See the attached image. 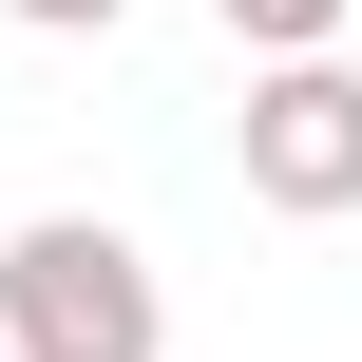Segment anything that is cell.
Wrapping results in <instances>:
<instances>
[{"instance_id": "cell-3", "label": "cell", "mask_w": 362, "mask_h": 362, "mask_svg": "<svg viewBox=\"0 0 362 362\" xmlns=\"http://www.w3.org/2000/svg\"><path fill=\"white\" fill-rule=\"evenodd\" d=\"M210 19H229V38H248V57H325V38H344L362 0H210Z\"/></svg>"}, {"instance_id": "cell-2", "label": "cell", "mask_w": 362, "mask_h": 362, "mask_svg": "<svg viewBox=\"0 0 362 362\" xmlns=\"http://www.w3.org/2000/svg\"><path fill=\"white\" fill-rule=\"evenodd\" d=\"M229 153H248V210L344 229V210H362V76H344V38H325V57H248Z\"/></svg>"}, {"instance_id": "cell-4", "label": "cell", "mask_w": 362, "mask_h": 362, "mask_svg": "<svg viewBox=\"0 0 362 362\" xmlns=\"http://www.w3.org/2000/svg\"><path fill=\"white\" fill-rule=\"evenodd\" d=\"M0 19H38V38H115L134 0H0Z\"/></svg>"}, {"instance_id": "cell-1", "label": "cell", "mask_w": 362, "mask_h": 362, "mask_svg": "<svg viewBox=\"0 0 362 362\" xmlns=\"http://www.w3.org/2000/svg\"><path fill=\"white\" fill-rule=\"evenodd\" d=\"M0 344L19 362H172V286L115 210H38L0 248Z\"/></svg>"}, {"instance_id": "cell-5", "label": "cell", "mask_w": 362, "mask_h": 362, "mask_svg": "<svg viewBox=\"0 0 362 362\" xmlns=\"http://www.w3.org/2000/svg\"><path fill=\"white\" fill-rule=\"evenodd\" d=\"M0 362H19V344H0Z\"/></svg>"}]
</instances>
